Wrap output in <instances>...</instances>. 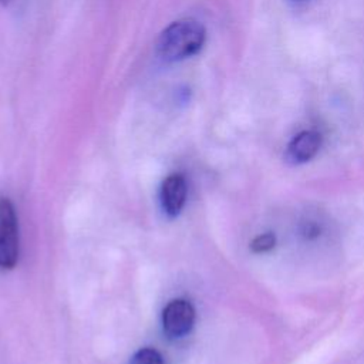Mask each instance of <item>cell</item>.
Listing matches in <instances>:
<instances>
[{
  "instance_id": "1",
  "label": "cell",
  "mask_w": 364,
  "mask_h": 364,
  "mask_svg": "<svg viewBox=\"0 0 364 364\" xmlns=\"http://www.w3.org/2000/svg\"><path fill=\"white\" fill-rule=\"evenodd\" d=\"M206 40L200 21L182 18L165 27L156 40V54L165 63H176L198 54Z\"/></svg>"
},
{
  "instance_id": "6",
  "label": "cell",
  "mask_w": 364,
  "mask_h": 364,
  "mask_svg": "<svg viewBox=\"0 0 364 364\" xmlns=\"http://www.w3.org/2000/svg\"><path fill=\"white\" fill-rule=\"evenodd\" d=\"M131 364H164V358L155 348H141L131 358Z\"/></svg>"
},
{
  "instance_id": "3",
  "label": "cell",
  "mask_w": 364,
  "mask_h": 364,
  "mask_svg": "<svg viewBox=\"0 0 364 364\" xmlns=\"http://www.w3.org/2000/svg\"><path fill=\"white\" fill-rule=\"evenodd\" d=\"M195 323V309L183 299L171 300L162 311L164 331L169 337H183L188 334Z\"/></svg>"
},
{
  "instance_id": "7",
  "label": "cell",
  "mask_w": 364,
  "mask_h": 364,
  "mask_svg": "<svg viewBox=\"0 0 364 364\" xmlns=\"http://www.w3.org/2000/svg\"><path fill=\"white\" fill-rule=\"evenodd\" d=\"M276 243V237L272 233H263L260 236H257L253 242H252V250L260 253V252H267L270 250Z\"/></svg>"
},
{
  "instance_id": "9",
  "label": "cell",
  "mask_w": 364,
  "mask_h": 364,
  "mask_svg": "<svg viewBox=\"0 0 364 364\" xmlns=\"http://www.w3.org/2000/svg\"><path fill=\"white\" fill-rule=\"evenodd\" d=\"M294 1H301V0H294Z\"/></svg>"
},
{
  "instance_id": "4",
  "label": "cell",
  "mask_w": 364,
  "mask_h": 364,
  "mask_svg": "<svg viewBox=\"0 0 364 364\" xmlns=\"http://www.w3.org/2000/svg\"><path fill=\"white\" fill-rule=\"evenodd\" d=\"M321 134L314 129H304L296 134L287 148H286V159L293 165H301L311 161L321 148Z\"/></svg>"
},
{
  "instance_id": "8",
  "label": "cell",
  "mask_w": 364,
  "mask_h": 364,
  "mask_svg": "<svg viewBox=\"0 0 364 364\" xmlns=\"http://www.w3.org/2000/svg\"><path fill=\"white\" fill-rule=\"evenodd\" d=\"M9 1H10V0H0V3H1V4H7Z\"/></svg>"
},
{
  "instance_id": "2",
  "label": "cell",
  "mask_w": 364,
  "mask_h": 364,
  "mask_svg": "<svg viewBox=\"0 0 364 364\" xmlns=\"http://www.w3.org/2000/svg\"><path fill=\"white\" fill-rule=\"evenodd\" d=\"M18 259V226L14 206L0 199V267L11 269Z\"/></svg>"
},
{
  "instance_id": "5",
  "label": "cell",
  "mask_w": 364,
  "mask_h": 364,
  "mask_svg": "<svg viewBox=\"0 0 364 364\" xmlns=\"http://www.w3.org/2000/svg\"><path fill=\"white\" fill-rule=\"evenodd\" d=\"M186 181L181 173L169 175L161 188V202L166 215L176 216L182 210L186 200Z\"/></svg>"
}]
</instances>
